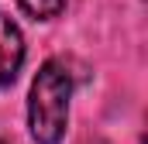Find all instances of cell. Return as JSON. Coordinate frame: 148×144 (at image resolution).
Segmentation results:
<instances>
[{
  "instance_id": "6da1fadb",
  "label": "cell",
  "mask_w": 148,
  "mask_h": 144,
  "mask_svg": "<svg viewBox=\"0 0 148 144\" xmlns=\"http://www.w3.org/2000/svg\"><path fill=\"white\" fill-rule=\"evenodd\" d=\"M69 100H73V72L59 58H48L38 69L28 93V130L38 144H59L66 137Z\"/></svg>"
},
{
  "instance_id": "7a4b0ae2",
  "label": "cell",
  "mask_w": 148,
  "mask_h": 144,
  "mask_svg": "<svg viewBox=\"0 0 148 144\" xmlns=\"http://www.w3.org/2000/svg\"><path fill=\"white\" fill-rule=\"evenodd\" d=\"M21 62H24V35L0 10V93L14 86V79L21 72Z\"/></svg>"
},
{
  "instance_id": "3957f363",
  "label": "cell",
  "mask_w": 148,
  "mask_h": 144,
  "mask_svg": "<svg viewBox=\"0 0 148 144\" xmlns=\"http://www.w3.org/2000/svg\"><path fill=\"white\" fill-rule=\"evenodd\" d=\"M21 3V10L28 14V17H35V21H52V17H59L62 10H66V0H17Z\"/></svg>"
},
{
  "instance_id": "277c9868",
  "label": "cell",
  "mask_w": 148,
  "mask_h": 144,
  "mask_svg": "<svg viewBox=\"0 0 148 144\" xmlns=\"http://www.w3.org/2000/svg\"><path fill=\"white\" fill-rule=\"evenodd\" d=\"M0 144H17V141H14V137H10V134H7V130L0 127Z\"/></svg>"
}]
</instances>
